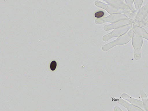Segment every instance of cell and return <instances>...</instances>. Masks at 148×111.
<instances>
[{"instance_id":"cell-16","label":"cell","mask_w":148,"mask_h":111,"mask_svg":"<svg viewBox=\"0 0 148 111\" xmlns=\"http://www.w3.org/2000/svg\"><path fill=\"white\" fill-rule=\"evenodd\" d=\"M145 25L148 28V23H147Z\"/></svg>"},{"instance_id":"cell-6","label":"cell","mask_w":148,"mask_h":111,"mask_svg":"<svg viewBox=\"0 0 148 111\" xmlns=\"http://www.w3.org/2000/svg\"><path fill=\"white\" fill-rule=\"evenodd\" d=\"M132 20L124 19L115 22L110 25H107L104 27L105 30H109L110 29H116L119 27L124 26L132 22Z\"/></svg>"},{"instance_id":"cell-15","label":"cell","mask_w":148,"mask_h":111,"mask_svg":"<svg viewBox=\"0 0 148 111\" xmlns=\"http://www.w3.org/2000/svg\"><path fill=\"white\" fill-rule=\"evenodd\" d=\"M57 66V63L55 61H53L51 63L50 65V68L52 71L55 70Z\"/></svg>"},{"instance_id":"cell-10","label":"cell","mask_w":148,"mask_h":111,"mask_svg":"<svg viewBox=\"0 0 148 111\" xmlns=\"http://www.w3.org/2000/svg\"><path fill=\"white\" fill-rule=\"evenodd\" d=\"M140 95L143 102L144 104L146 110V111H148V99L144 92L143 90L140 91Z\"/></svg>"},{"instance_id":"cell-3","label":"cell","mask_w":148,"mask_h":111,"mask_svg":"<svg viewBox=\"0 0 148 111\" xmlns=\"http://www.w3.org/2000/svg\"><path fill=\"white\" fill-rule=\"evenodd\" d=\"M132 22L127 25L116 28L109 34L106 35L108 36H104L103 38H112L114 37L120 36L127 33L132 28Z\"/></svg>"},{"instance_id":"cell-5","label":"cell","mask_w":148,"mask_h":111,"mask_svg":"<svg viewBox=\"0 0 148 111\" xmlns=\"http://www.w3.org/2000/svg\"><path fill=\"white\" fill-rule=\"evenodd\" d=\"M122 97L132 105L141 108L143 111H146L144 104L141 101L137 100L136 98L132 97L126 94H123Z\"/></svg>"},{"instance_id":"cell-12","label":"cell","mask_w":148,"mask_h":111,"mask_svg":"<svg viewBox=\"0 0 148 111\" xmlns=\"http://www.w3.org/2000/svg\"><path fill=\"white\" fill-rule=\"evenodd\" d=\"M133 0H125V2L127 5L130 8L131 10L132 11H135L133 7Z\"/></svg>"},{"instance_id":"cell-4","label":"cell","mask_w":148,"mask_h":111,"mask_svg":"<svg viewBox=\"0 0 148 111\" xmlns=\"http://www.w3.org/2000/svg\"><path fill=\"white\" fill-rule=\"evenodd\" d=\"M148 12V3L140 8L135 18L132 21V25L140 26Z\"/></svg>"},{"instance_id":"cell-14","label":"cell","mask_w":148,"mask_h":111,"mask_svg":"<svg viewBox=\"0 0 148 111\" xmlns=\"http://www.w3.org/2000/svg\"><path fill=\"white\" fill-rule=\"evenodd\" d=\"M148 22V12L146 16L143 20L142 21L140 24V26L141 25H146L147 23Z\"/></svg>"},{"instance_id":"cell-1","label":"cell","mask_w":148,"mask_h":111,"mask_svg":"<svg viewBox=\"0 0 148 111\" xmlns=\"http://www.w3.org/2000/svg\"><path fill=\"white\" fill-rule=\"evenodd\" d=\"M132 43L134 49V58L137 60L141 58V49L143 44V39L134 33L132 38Z\"/></svg>"},{"instance_id":"cell-9","label":"cell","mask_w":148,"mask_h":111,"mask_svg":"<svg viewBox=\"0 0 148 111\" xmlns=\"http://www.w3.org/2000/svg\"><path fill=\"white\" fill-rule=\"evenodd\" d=\"M113 3L123 9L129 11H132L130 7L125 3L124 0H112Z\"/></svg>"},{"instance_id":"cell-8","label":"cell","mask_w":148,"mask_h":111,"mask_svg":"<svg viewBox=\"0 0 148 111\" xmlns=\"http://www.w3.org/2000/svg\"><path fill=\"white\" fill-rule=\"evenodd\" d=\"M121 104L126 107L129 111H143L141 108L135 106L132 104H130L127 102L122 100L121 101Z\"/></svg>"},{"instance_id":"cell-7","label":"cell","mask_w":148,"mask_h":111,"mask_svg":"<svg viewBox=\"0 0 148 111\" xmlns=\"http://www.w3.org/2000/svg\"><path fill=\"white\" fill-rule=\"evenodd\" d=\"M132 29L135 34L148 40V33L143 28L140 26L132 25Z\"/></svg>"},{"instance_id":"cell-13","label":"cell","mask_w":148,"mask_h":111,"mask_svg":"<svg viewBox=\"0 0 148 111\" xmlns=\"http://www.w3.org/2000/svg\"><path fill=\"white\" fill-rule=\"evenodd\" d=\"M104 13L102 11H98L95 14V16L98 18H101L103 16Z\"/></svg>"},{"instance_id":"cell-11","label":"cell","mask_w":148,"mask_h":111,"mask_svg":"<svg viewBox=\"0 0 148 111\" xmlns=\"http://www.w3.org/2000/svg\"><path fill=\"white\" fill-rule=\"evenodd\" d=\"M136 11L138 13L140 9L143 1V0H133Z\"/></svg>"},{"instance_id":"cell-2","label":"cell","mask_w":148,"mask_h":111,"mask_svg":"<svg viewBox=\"0 0 148 111\" xmlns=\"http://www.w3.org/2000/svg\"><path fill=\"white\" fill-rule=\"evenodd\" d=\"M131 19L124 14L120 13L114 14L108 17L101 19H96V23L100 24L107 22H116L124 19Z\"/></svg>"}]
</instances>
